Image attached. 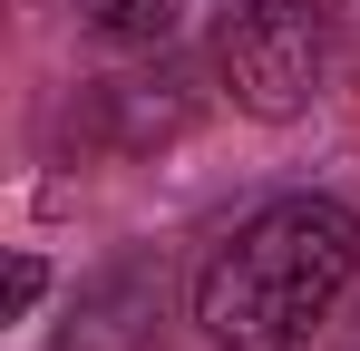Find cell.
Masks as SVG:
<instances>
[{
    "instance_id": "1",
    "label": "cell",
    "mask_w": 360,
    "mask_h": 351,
    "mask_svg": "<svg viewBox=\"0 0 360 351\" xmlns=\"http://www.w3.org/2000/svg\"><path fill=\"white\" fill-rule=\"evenodd\" d=\"M360 273V215L341 195H273L263 215H243L205 273H195V322L214 351H302L331 302Z\"/></svg>"
},
{
    "instance_id": "2",
    "label": "cell",
    "mask_w": 360,
    "mask_h": 351,
    "mask_svg": "<svg viewBox=\"0 0 360 351\" xmlns=\"http://www.w3.org/2000/svg\"><path fill=\"white\" fill-rule=\"evenodd\" d=\"M214 78L263 127L302 117L321 88V10L311 0H224L214 10Z\"/></svg>"
},
{
    "instance_id": "3",
    "label": "cell",
    "mask_w": 360,
    "mask_h": 351,
    "mask_svg": "<svg viewBox=\"0 0 360 351\" xmlns=\"http://www.w3.org/2000/svg\"><path fill=\"white\" fill-rule=\"evenodd\" d=\"M156 322H166V264L156 254H117V264H98L78 283L59 351H156Z\"/></svg>"
},
{
    "instance_id": "6",
    "label": "cell",
    "mask_w": 360,
    "mask_h": 351,
    "mask_svg": "<svg viewBox=\"0 0 360 351\" xmlns=\"http://www.w3.org/2000/svg\"><path fill=\"white\" fill-rule=\"evenodd\" d=\"M39 292H49V264H39V254H10V322L39 312Z\"/></svg>"
},
{
    "instance_id": "5",
    "label": "cell",
    "mask_w": 360,
    "mask_h": 351,
    "mask_svg": "<svg viewBox=\"0 0 360 351\" xmlns=\"http://www.w3.org/2000/svg\"><path fill=\"white\" fill-rule=\"evenodd\" d=\"M68 10H78V30L108 39V49H166V30H176L185 0H68Z\"/></svg>"
},
{
    "instance_id": "4",
    "label": "cell",
    "mask_w": 360,
    "mask_h": 351,
    "mask_svg": "<svg viewBox=\"0 0 360 351\" xmlns=\"http://www.w3.org/2000/svg\"><path fill=\"white\" fill-rule=\"evenodd\" d=\"M98 117H108V147H166L195 127V88H185V68H156V78H108L98 88Z\"/></svg>"
}]
</instances>
